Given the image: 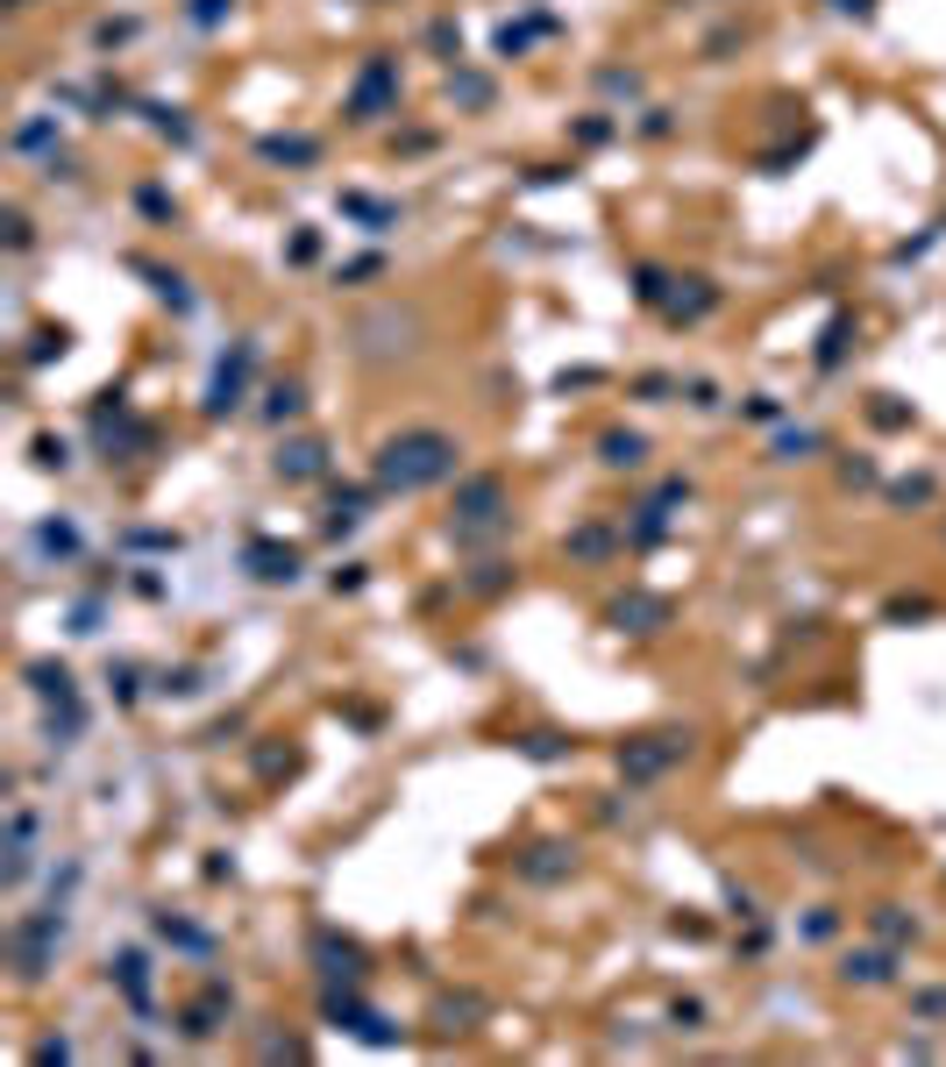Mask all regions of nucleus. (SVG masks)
Instances as JSON below:
<instances>
[{
  "label": "nucleus",
  "instance_id": "1",
  "mask_svg": "<svg viewBox=\"0 0 946 1067\" xmlns=\"http://www.w3.org/2000/svg\"><path fill=\"white\" fill-rule=\"evenodd\" d=\"M455 470H463V442L449 428H399L370 455L378 491H428V484H449Z\"/></svg>",
  "mask_w": 946,
  "mask_h": 1067
},
{
  "label": "nucleus",
  "instance_id": "2",
  "mask_svg": "<svg viewBox=\"0 0 946 1067\" xmlns=\"http://www.w3.org/2000/svg\"><path fill=\"white\" fill-rule=\"evenodd\" d=\"M505 527H513V491H505V478H463L455 484L449 534L463 541V548H484V541H498Z\"/></svg>",
  "mask_w": 946,
  "mask_h": 1067
},
{
  "label": "nucleus",
  "instance_id": "3",
  "mask_svg": "<svg viewBox=\"0 0 946 1067\" xmlns=\"http://www.w3.org/2000/svg\"><path fill=\"white\" fill-rule=\"evenodd\" d=\"M349 122H384V114H399V64L384 58H363V72H357V86H349Z\"/></svg>",
  "mask_w": 946,
  "mask_h": 1067
},
{
  "label": "nucleus",
  "instance_id": "4",
  "mask_svg": "<svg viewBox=\"0 0 946 1067\" xmlns=\"http://www.w3.org/2000/svg\"><path fill=\"white\" fill-rule=\"evenodd\" d=\"M58 940H64V911H58V904L37 911V919H22V925L8 933V961H14V975L37 982V975L50 968V946H58Z\"/></svg>",
  "mask_w": 946,
  "mask_h": 1067
},
{
  "label": "nucleus",
  "instance_id": "5",
  "mask_svg": "<svg viewBox=\"0 0 946 1067\" xmlns=\"http://www.w3.org/2000/svg\"><path fill=\"white\" fill-rule=\"evenodd\" d=\"M249 370H257V342L243 335V342L214 363V384H207V399H199V413H207V420H228L235 406H243V392H249Z\"/></svg>",
  "mask_w": 946,
  "mask_h": 1067
},
{
  "label": "nucleus",
  "instance_id": "6",
  "mask_svg": "<svg viewBox=\"0 0 946 1067\" xmlns=\"http://www.w3.org/2000/svg\"><path fill=\"white\" fill-rule=\"evenodd\" d=\"M683 755H690V733H640V740L619 748V776H627V783H655V776H669Z\"/></svg>",
  "mask_w": 946,
  "mask_h": 1067
},
{
  "label": "nucleus",
  "instance_id": "7",
  "mask_svg": "<svg viewBox=\"0 0 946 1067\" xmlns=\"http://www.w3.org/2000/svg\"><path fill=\"white\" fill-rule=\"evenodd\" d=\"M669 613H676V605L662 598V591H627V598H613V613H605V619H613L619 634L648 640V634H662V626H669Z\"/></svg>",
  "mask_w": 946,
  "mask_h": 1067
},
{
  "label": "nucleus",
  "instance_id": "8",
  "mask_svg": "<svg viewBox=\"0 0 946 1067\" xmlns=\"http://www.w3.org/2000/svg\"><path fill=\"white\" fill-rule=\"evenodd\" d=\"M712 307H719V285L712 278H669V293H662V307H655V314H662L669 328H690V320H705Z\"/></svg>",
  "mask_w": 946,
  "mask_h": 1067
},
{
  "label": "nucleus",
  "instance_id": "9",
  "mask_svg": "<svg viewBox=\"0 0 946 1067\" xmlns=\"http://www.w3.org/2000/svg\"><path fill=\"white\" fill-rule=\"evenodd\" d=\"M270 470H278L285 484H313L320 470H328V442H313V434H299V442H278Z\"/></svg>",
  "mask_w": 946,
  "mask_h": 1067
},
{
  "label": "nucleus",
  "instance_id": "10",
  "mask_svg": "<svg viewBox=\"0 0 946 1067\" xmlns=\"http://www.w3.org/2000/svg\"><path fill=\"white\" fill-rule=\"evenodd\" d=\"M243 570L257 584H299V548H278V541H249L243 548Z\"/></svg>",
  "mask_w": 946,
  "mask_h": 1067
},
{
  "label": "nucleus",
  "instance_id": "11",
  "mask_svg": "<svg viewBox=\"0 0 946 1067\" xmlns=\"http://www.w3.org/2000/svg\"><path fill=\"white\" fill-rule=\"evenodd\" d=\"M313 961H320V975H328V982H349V989L363 982V946H357V940L313 933Z\"/></svg>",
  "mask_w": 946,
  "mask_h": 1067
},
{
  "label": "nucleus",
  "instance_id": "12",
  "mask_svg": "<svg viewBox=\"0 0 946 1067\" xmlns=\"http://www.w3.org/2000/svg\"><path fill=\"white\" fill-rule=\"evenodd\" d=\"M228 1010H235L228 982H207V989H199V1004H185V1039H214V1032L228 1025Z\"/></svg>",
  "mask_w": 946,
  "mask_h": 1067
},
{
  "label": "nucleus",
  "instance_id": "13",
  "mask_svg": "<svg viewBox=\"0 0 946 1067\" xmlns=\"http://www.w3.org/2000/svg\"><path fill=\"white\" fill-rule=\"evenodd\" d=\"M840 975L861 982V989H883V982H897V946H861V954L840 961Z\"/></svg>",
  "mask_w": 946,
  "mask_h": 1067
},
{
  "label": "nucleus",
  "instance_id": "14",
  "mask_svg": "<svg viewBox=\"0 0 946 1067\" xmlns=\"http://www.w3.org/2000/svg\"><path fill=\"white\" fill-rule=\"evenodd\" d=\"M569 869H577V847H563V840L527 847V861H520V875H527V883H563Z\"/></svg>",
  "mask_w": 946,
  "mask_h": 1067
},
{
  "label": "nucleus",
  "instance_id": "15",
  "mask_svg": "<svg viewBox=\"0 0 946 1067\" xmlns=\"http://www.w3.org/2000/svg\"><path fill=\"white\" fill-rule=\"evenodd\" d=\"M598 463H605V470H640V463H648V434L605 428V434H598Z\"/></svg>",
  "mask_w": 946,
  "mask_h": 1067
},
{
  "label": "nucleus",
  "instance_id": "16",
  "mask_svg": "<svg viewBox=\"0 0 946 1067\" xmlns=\"http://www.w3.org/2000/svg\"><path fill=\"white\" fill-rule=\"evenodd\" d=\"M29 861H37V811H14L8 819V883H29Z\"/></svg>",
  "mask_w": 946,
  "mask_h": 1067
},
{
  "label": "nucleus",
  "instance_id": "17",
  "mask_svg": "<svg viewBox=\"0 0 946 1067\" xmlns=\"http://www.w3.org/2000/svg\"><path fill=\"white\" fill-rule=\"evenodd\" d=\"M299 413H307V384H299V378H278V384L264 392V420H278V428H285V420H299Z\"/></svg>",
  "mask_w": 946,
  "mask_h": 1067
},
{
  "label": "nucleus",
  "instance_id": "18",
  "mask_svg": "<svg viewBox=\"0 0 946 1067\" xmlns=\"http://www.w3.org/2000/svg\"><path fill=\"white\" fill-rule=\"evenodd\" d=\"M114 982H122V996H128L135 1010H150V961H143V954H122V961H114Z\"/></svg>",
  "mask_w": 946,
  "mask_h": 1067
},
{
  "label": "nucleus",
  "instance_id": "19",
  "mask_svg": "<svg viewBox=\"0 0 946 1067\" xmlns=\"http://www.w3.org/2000/svg\"><path fill=\"white\" fill-rule=\"evenodd\" d=\"M257 150H264L270 164H313V157H320V143H313V135H264Z\"/></svg>",
  "mask_w": 946,
  "mask_h": 1067
},
{
  "label": "nucleus",
  "instance_id": "20",
  "mask_svg": "<svg viewBox=\"0 0 946 1067\" xmlns=\"http://www.w3.org/2000/svg\"><path fill=\"white\" fill-rule=\"evenodd\" d=\"M868 925H875V940H883V946H911V940H918V919H904L897 904H883Z\"/></svg>",
  "mask_w": 946,
  "mask_h": 1067
},
{
  "label": "nucleus",
  "instance_id": "21",
  "mask_svg": "<svg viewBox=\"0 0 946 1067\" xmlns=\"http://www.w3.org/2000/svg\"><path fill=\"white\" fill-rule=\"evenodd\" d=\"M819 449H825V442H819L811 428H783V434L769 442V455H775V463H804V455H819Z\"/></svg>",
  "mask_w": 946,
  "mask_h": 1067
},
{
  "label": "nucleus",
  "instance_id": "22",
  "mask_svg": "<svg viewBox=\"0 0 946 1067\" xmlns=\"http://www.w3.org/2000/svg\"><path fill=\"white\" fill-rule=\"evenodd\" d=\"M662 293H669V270L662 264H634V299L640 307H662Z\"/></svg>",
  "mask_w": 946,
  "mask_h": 1067
},
{
  "label": "nucleus",
  "instance_id": "23",
  "mask_svg": "<svg viewBox=\"0 0 946 1067\" xmlns=\"http://www.w3.org/2000/svg\"><path fill=\"white\" fill-rule=\"evenodd\" d=\"M933 613H939V598H925V591H911V598H890V605H883V619H890V626H904V619H933Z\"/></svg>",
  "mask_w": 946,
  "mask_h": 1067
},
{
  "label": "nucleus",
  "instance_id": "24",
  "mask_svg": "<svg viewBox=\"0 0 946 1067\" xmlns=\"http://www.w3.org/2000/svg\"><path fill=\"white\" fill-rule=\"evenodd\" d=\"M847 335H854V320L840 314L833 328H825V342H819V370H840V356H847Z\"/></svg>",
  "mask_w": 946,
  "mask_h": 1067
},
{
  "label": "nucleus",
  "instance_id": "25",
  "mask_svg": "<svg viewBox=\"0 0 946 1067\" xmlns=\"http://www.w3.org/2000/svg\"><path fill=\"white\" fill-rule=\"evenodd\" d=\"M569 555H584V563L613 555V527H577V534H569Z\"/></svg>",
  "mask_w": 946,
  "mask_h": 1067
},
{
  "label": "nucleus",
  "instance_id": "26",
  "mask_svg": "<svg viewBox=\"0 0 946 1067\" xmlns=\"http://www.w3.org/2000/svg\"><path fill=\"white\" fill-rule=\"evenodd\" d=\"M449 93L463 100V107H484V100H492V79H477V72H449Z\"/></svg>",
  "mask_w": 946,
  "mask_h": 1067
},
{
  "label": "nucleus",
  "instance_id": "27",
  "mask_svg": "<svg viewBox=\"0 0 946 1067\" xmlns=\"http://www.w3.org/2000/svg\"><path fill=\"white\" fill-rule=\"evenodd\" d=\"M342 214H357V222H370V228H392L399 222L392 207H378V199H363V193H342Z\"/></svg>",
  "mask_w": 946,
  "mask_h": 1067
},
{
  "label": "nucleus",
  "instance_id": "28",
  "mask_svg": "<svg viewBox=\"0 0 946 1067\" xmlns=\"http://www.w3.org/2000/svg\"><path fill=\"white\" fill-rule=\"evenodd\" d=\"M505 584H513V563H477V577H470V591H477V598H498Z\"/></svg>",
  "mask_w": 946,
  "mask_h": 1067
},
{
  "label": "nucleus",
  "instance_id": "29",
  "mask_svg": "<svg viewBox=\"0 0 946 1067\" xmlns=\"http://www.w3.org/2000/svg\"><path fill=\"white\" fill-rule=\"evenodd\" d=\"M520 755H534V761H563V755H569V740H563V733H527V740H520Z\"/></svg>",
  "mask_w": 946,
  "mask_h": 1067
},
{
  "label": "nucleus",
  "instance_id": "30",
  "mask_svg": "<svg viewBox=\"0 0 946 1067\" xmlns=\"http://www.w3.org/2000/svg\"><path fill=\"white\" fill-rule=\"evenodd\" d=\"M598 86H605V93H627V100H634V93H640V72H619V64H605V72H598Z\"/></svg>",
  "mask_w": 946,
  "mask_h": 1067
},
{
  "label": "nucleus",
  "instance_id": "31",
  "mask_svg": "<svg viewBox=\"0 0 946 1067\" xmlns=\"http://www.w3.org/2000/svg\"><path fill=\"white\" fill-rule=\"evenodd\" d=\"M64 342H72L64 328H43V335H37V349H29V363H50V356H64Z\"/></svg>",
  "mask_w": 946,
  "mask_h": 1067
},
{
  "label": "nucleus",
  "instance_id": "32",
  "mask_svg": "<svg viewBox=\"0 0 946 1067\" xmlns=\"http://www.w3.org/2000/svg\"><path fill=\"white\" fill-rule=\"evenodd\" d=\"M37 541H43V548H50V555H72V548H79V534H72V527H64V520H58V527H37Z\"/></svg>",
  "mask_w": 946,
  "mask_h": 1067
},
{
  "label": "nucleus",
  "instance_id": "33",
  "mask_svg": "<svg viewBox=\"0 0 946 1067\" xmlns=\"http://www.w3.org/2000/svg\"><path fill=\"white\" fill-rule=\"evenodd\" d=\"M868 420H875V428H911V406H890V399H875V406H868Z\"/></svg>",
  "mask_w": 946,
  "mask_h": 1067
},
{
  "label": "nucleus",
  "instance_id": "34",
  "mask_svg": "<svg viewBox=\"0 0 946 1067\" xmlns=\"http://www.w3.org/2000/svg\"><path fill=\"white\" fill-rule=\"evenodd\" d=\"M37 243V228H29V214L22 207H8V249H29Z\"/></svg>",
  "mask_w": 946,
  "mask_h": 1067
},
{
  "label": "nucleus",
  "instance_id": "35",
  "mask_svg": "<svg viewBox=\"0 0 946 1067\" xmlns=\"http://www.w3.org/2000/svg\"><path fill=\"white\" fill-rule=\"evenodd\" d=\"M890 499H897V505H918V499H933V478H904V484H890Z\"/></svg>",
  "mask_w": 946,
  "mask_h": 1067
},
{
  "label": "nucleus",
  "instance_id": "36",
  "mask_svg": "<svg viewBox=\"0 0 946 1067\" xmlns=\"http://www.w3.org/2000/svg\"><path fill=\"white\" fill-rule=\"evenodd\" d=\"M235 8V0H193V8H185V14H193V22L199 29H214V22H222V14Z\"/></svg>",
  "mask_w": 946,
  "mask_h": 1067
},
{
  "label": "nucleus",
  "instance_id": "37",
  "mask_svg": "<svg viewBox=\"0 0 946 1067\" xmlns=\"http://www.w3.org/2000/svg\"><path fill=\"white\" fill-rule=\"evenodd\" d=\"M50 143V122H22L14 129V150H43Z\"/></svg>",
  "mask_w": 946,
  "mask_h": 1067
},
{
  "label": "nucleus",
  "instance_id": "38",
  "mask_svg": "<svg viewBox=\"0 0 946 1067\" xmlns=\"http://www.w3.org/2000/svg\"><path fill=\"white\" fill-rule=\"evenodd\" d=\"M37 463H43V470H64L72 455H64V442H50V434H43V442H37Z\"/></svg>",
  "mask_w": 946,
  "mask_h": 1067
},
{
  "label": "nucleus",
  "instance_id": "39",
  "mask_svg": "<svg viewBox=\"0 0 946 1067\" xmlns=\"http://www.w3.org/2000/svg\"><path fill=\"white\" fill-rule=\"evenodd\" d=\"M804 933H811V940H833V933H840V919H833V911H811Z\"/></svg>",
  "mask_w": 946,
  "mask_h": 1067
},
{
  "label": "nucleus",
  "instance_id": "40",
  "mask_svg": "<svg viewBox=\"0 0 946 1067\" xmlns=\"http://www.w3.org/2000/svg\"><path fill=\"white\" fill-rule=\"evenodd\" d=\"M825 8H833V14H854V22H868L875 0H825Z\"/></svg>",
  "mask_w": 946,
  "mask_h": 1067
},
{
  "label": "nucleus",
  "instance_id": "41",
  "mask_svg": "<svg viewBox=\"0 0 946 1067\" xmlns=\"http://www.w3.org/2000/svg\"><path fill=\"white\" fill-rule=\"evenodd\" d=\"M918 1018H946V989H925V996H918Z\"/></svg>",
  "mask_w": 946,
  "mask_h": 1067
},
{
  "label": "nucleus",
  "instance_id": "42",
  "mask_svg": "<svg viewBox=\"0 0 946 1067\" xmlns=\"http://www.w3.org/2000/svg\"><path fill=\"white\" fill-rule=\"evenodd\" d=\"M683 399H690V406H719V392H712L705 378H690V384H683Z\"/></svg>",
  "mask_w": 946,
  "mask_h": 1067
},
{
  "label": "nucleus",
  "instance_id": "43",
  "mask_svg": "<svg viewBox=\"0 0 946 1067\" xmlns=\"http://www.w3.org/2000/svg\"><path fill=\"white\" fill-rule=\"evenodd\" d=\"M14 8H29V0H14Z\"/></svg>",
  "mask_w": 946,
  "mask_h": 1067
}]
</instances>
